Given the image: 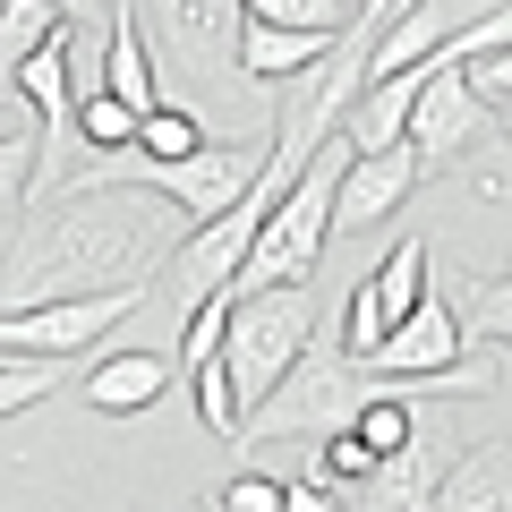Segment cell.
<instances>
[{
	"mask_svg": "<svg viewBox=\"0 0 512 512\" xmlns=\"http://www.w3.org/2000/svg\"><path fill=\"white\" fill-rule=\"evenodd\" d=\"M163 384H171L163 350H111V359L86 367V402L103 410V419H137V410L163 402Z\"/></svg>",
	"mask_w": 512,
	"mask_h": 512,
	"instance_id": "cell-12",
	"label": "cell"
},
{
	"mask_svg": "<svg viewBox=\"0 0 512 512\" xmlns=\"http://www.w3.org/2000/svg\"><path fill=\"white\" fill-rule=\"evenodd\" d=\"M316 333V299L308 282H282V291H231V325H222V376H231L239 393V419H248L265 393H274L282 376H291V359L308 350Z\"/></svg>",
	"mask_w": 512,
	"mask_h": 512,
	"instance_id": "cell-2",
	"label": "cell"
},
{
	"mask_svg": "<svg viewBox=\"0 0 512 512\" xmlns=\"http://www.w3.org/2000/svg\"><path fill=\"white\" fill-rule=\"evenodd\" d=\"M52 18L86 35V26H103V18H111V0H52Z\"/></svg>",
	"mask_w": 512,
	"mask_h": 512,
	"instance_id": "cell-23",
	"label": "cell"
},
{
	"mask_svg": "<svg viewBox=\"0 0 512 512\" xmlns=\"http://www.w3.org/2000/svg\"><path fill=\"white\" fill-rule=\"evenodd\" d=\"M188 214L146 188H69L18 231L0 265V308L43 299H94V291H146V274L180 248Z\"/></svg>",
	"mask_w": 512,
	"mask_h": 512,
	"instance_id": "cell-1",
	"label": "cell"
},
{
	"mask_svg": "<svg viewBox=\"0 0 512 512\" xmlns=\"http://www.w3.org/2000/svg\"><path fill=\"white\" fill-rule=\"evenodd\" d=\"M26 180H35V128H0V222L26 214Z\"/></svg>",
	"mask_w": 512,
	"mask_h": 512,
	"instance_id": "cell-18",
	"label": "cell"
},
{
	"mask_svg": "<svg viewBox=\"0 0 512 512\" xmlns=\"http://www.w3.org/2000/svg\"><path fill=\"white\" fill-rule=\"evenodd\" d=\"M470 52V35H444V52L427 60V86H419V103H410V128H402V146L419 154V171L427 180H436L444 163H453V154H470V137H478V120H487V111L470 103V94H461V77H453V60Z\"/></svg>",
	"mask_w": 512,
	"mask_h": 512,
	"instance_id": "cell-5",
	"label": "cell"
},
{
	"mask_svg": "<svg viewBox=\"0 0 512 512\" xmlns=\"http://www.w3.org/2000/svg\"><path fill=\"white\" fill-rule=\"evenodd\" d=\"M436 299L453 308V333H461V342H470V333L504 342V333H512V308H504V299H512V282H504V274H487V282H478V274H453Z\"/></svg>",
	"mask_w": 512,
	"mask_h": 512,
	"instance_id": "cell-14",
	"label": "cell"
},
{
	"mask_svg": "<svg viewBox=\"0 0 512 512\" xmlns=\"http://www.w3.org/2000/svg\"><path fill=\"white\" fill-rule=\"evenodd\" d=\"M222 325H231V291L197 299V308H188V333H180V367H205V359H222Z\"/></svg>",
	"mask_w": 512,
	"mask_h": 512,
	"instance_id": "cell-20",
	"label": "cell"
},
{
	"mask_svg": "<svg viewBox=\"0 0 512 512\" xmlns=\"http://www.w3.org/2000/svg\"><path fill=\"white\" fill-rule=\"evenodd\" d=\"M128 146L146 154V163H180V154L205 146V120H197L188 103H154L146 120H137V137H128Z\"/></svg>",
	"mask_w": 512,
	"mask_h": 512,
	"instance_id": "cell-15",
	"label": "cell"
},
{
	"mask_svg": "<svg viewBox=\"0 0 512 512\" xmlns=\"http://www.w3.org/2000/svg\"><path fill=\"white\" fill-rule=\"evenodd\" d=\"M427 171H419V154L410 146H384V154H350L342 163V180H333V231H376L393 205L419 188Z\"/></svg>",
	"mask_w": 512,
	"mask_h": 512,
	"instance_id": "cell-8",
	"label": "cell"
},
{
	"mask_svg": "<svg viewBox=\"0 0 512 512\" xmlns=\"http://www.w3.org/2000/svg\"><path fill=\"white\" fill-rule=\"evenodd\" d=\"M359 393H367V376L342 359V342H333V333H308V350L291 359V376L239 419V444H274V436H316L325 444V436L350 427Z\"/></svg>",
	"mask_w": 512,
	"mask_h": 512,
	"instance_id": "cell-3",
	"label": "cell"
},
{
	"mask_svg": "<svg viewBox=\"0 0 512 512\" xmlns=\"http://www.w3.org/2000/svg\"><path fill=\"white\" fill-rule=\"evenodd\" d=\"M154 35H163V52H180L188 69H214V60H231V35H239V0H146Z\"/></svg>",
	"mask_w": 512,
	"mask_h": 512,
	"instance_id": "cell-9",
	"label": "cell"
},
{
	"mask_svg": "<svg viewBox=\"0 0 512 512\" xmlns=\"http://www.w3.org/2000/svg\"><path fill=\"white\" fill-rule=\"evenodd\" d=\"M333 35H342V26H333ZM333 35H282V26H248V18H239L231 60H239L248 77H308L316 60L333 52Z\"/></svg>",
	"mask_w": 512,
	"mask_h": 512,
	"instance_id": "cell-13",
	"label": "cell"
},
{
	"mask_svg": "<svg viewBox=\"0 0 512 512\" xmlns=\"http://www.w3.org/2000/svg\"><path fill=\"white\" fill-rule=\"evenodd\" d=\"M188 393H197V419L214 427V436H231V444H239V393H231V376H222V359L188 367Z\"/></svg>",
	"mask_w": 512,
	"mask_h": 512,
	"instance_id": "cell-19",
	"label": "cell"
},
{
	"mask_svg": "<svg viewBox=\"0 0 512 512\" xmlns=\"http://www.w3.org/2000/svg\"><path fill=\"white\" fill-rule=\"evenodd\" d=\"M52 26H60V18H52V0H0V77L18 69V60L35 52Z\"/></svg>",
	"mask_w": 512,
	"mask_h": 512,
	"instance_id": "cell-17",
	"label": "cell"
},
{
	"mask_svg": "<svg viewBox=\"0 0 512 512\" xmlns=\"http://www.w3.org/2000/svg\"><path fill=\"white\" fill-rule=\"evenodd\" d=\"M111 35H103V94L120 111H137V120H146L154 103H163V94H154V43H146V26H137V0H111Z\"/></svg>",
	"mask_w": 512,
	"mask_h": 512,
	"instance_id": "cell-10",
	"label": "cell"
},
{
	"mask_svg": "<svg viewBox=\"0 0 512 512\" xmlns=\"http://www.w3.org/2000/svg\"><path fill=\"white\" fill-rule=\"evenodd\" d=\"M137 308V291H94V299H43V308H0V359H60L94 350L120 316Z\"/></svg>",
	"mask_w": 512,
	"mask_h": 512,
	"instance_id": "cell-4",
	"label": "cell"
},
{
	"mask_svg": "<svg viewBox=\"0 0 512 512\" xmlns=\"http://www.w3.org/2000/svg\"><path fill=\"white\" fill-rule=\"evenodd\" d=\"M333 512H342V504H333Z\"/></svg>",
	"mask_w": 512,
	"mask_h": 512,
	"instance_id": "cell-26",
	"label": "cell"
},
{
	"mask_svg": "<svg viewBox=\"0 0 512 512\" xmlns=\"http://www.w3.org/2000/svg\"><path fill=\"white\" fill-rule=\"evenodd\" d=\"M419 299H427V239H393V256H384L376 274L350 291V316H342V359L359 367L367 350L384 342V333H393L410 308H419Z\"/></svg>",
	"mask_w": 512,
	"mask_h": 512,
	"instance_id": "cell-7",
	"label": "cell"
},
{
	"mask_svg": "<svg viewBox=\"0 0 512 512\" xmlns=\"http://www.w3.org/2000/svg\"><path fill=\"white\" fill-rule=\"evenodd\" d=\"M0 128H9V111H0Z\"/></svg>",
	"mask_w": 512,
	"mask_h": 512,
	"instance_id": "cell-25",
	"label": "cell"
},
{
	"mask_svg": "<svg viewBox=\"0 0 512 512\" xmlns=\"http://www.w3.org/2000/svg\"><path fill=\"white\" fill-rule=\"evenodd\" d=\"M214 512H282V478H265V470L231 478V487L214 495Z\"/></svg>",
	"mask_w": 512,
	"mask_h": 512,
	"instance_id": "cell-21",
	"label": "cell"
},
{
	"mask_svg": "<svg viewBox=\"0 0 512 512\" xmlns=\"http://www.w3.org/2000/svg\"><path fill=\"white\" fill-rule=\"evenodd\" d=\"M248 26H282V35H333L350 18V0H239Z\"/></svg>",
	"mask_w": 512,
	"mask_h": 512,
	"instance_id": "cell-16",
	"label": "cell"
},
{
	"mask_svg": "<svg viewBox=\"0 0 512 512\" xmlns=\"http://www.w3.org/2000/svg\"><path fill=\"white\" fill-rule=\"evenodd\" d=\"M282 512H333V495L316 478H282Z\"/></svg>",
	"mask_w": 512,
	"mask_h": 512,
	"instance_id": "cell-22",
	"label": "cell"
},
{
	"mask_svg": "<svg viewBox=\"0 0 512 512\" xmlns=\"http://www.w3.org/2000/svg\"><path fill=\"white\" fill-rule=\"evenodd\" d=\"M478 197H487V205H504V128H495L487 163H478Z\"/></svg>",
	"mask_w": 512,
	"mask_h": 512,
	"instance_id": "cell-24",
	"label": "cell"
},
{
	"mask_svg": "<svg viewBox=\"0 0 512 512\" xmlns=\"http://www.w3.org/2000/svg\"><path fill=\"white\" fill-rule=\"evenodd\" d=\"M419 512H512V453H504V436L453 453V470L427 487Z\"/></svg>",
	"mask_w": 512,
	"mask_h": 512,
	"instance_id": "cell-11",
	"label": "cell"
},
{
	"mask_svg": "<svg viewBox=\"0 0 512 512\" xmlns=\"http://www.w3.org/2000/svg\"><path fill=\"white\" fill-rule=\"evenodd\" d=\"M453 453H461V436H453V419H444V402H410V436L367 470L359 495H367L376 512H419L427 487L453 470Z\"/></svg>",
	"mask_w": 512,
	"mask_h": 512,
	"instance_id": "cell-6",
	"label": "cell"
}]
</instances>
